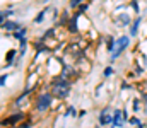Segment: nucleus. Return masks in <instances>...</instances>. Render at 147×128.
<instances>
[{
    "instance_id": "obj_1",
    "label": "nucleus",
    "mask_w": 147,
    "mask_h": 128,
    "mask_svg": "<svg viewBox=\"0 0 147 128\" xmlns=\"http://www.w3.org/2000/svg\"><path fill=\"white\" fill-rule=\"evenodd\" d=\"M53 99H55L53 92H41V94H38L36 101H34V108H36V111H39V113L48 111V109L51 108V104H53Z\"/></svg>"
},
{
    "instance_id": "obj_2",
    "label": "nucleus",
    "mask_w": 147,
    "mask_h": 128,
    "mask_svg": "<svg viewBox=\"0 0 147 128\" xmlns=\"http://www.w3.org/2000/svg\"><path fill=\"white\" fill-rule=\"evenodd\" d=\"M130 44V36H120L116 40V44H115V50L111 51V62H115L116 58H120V55L128 48Z\"/></svg>"
},
{
    "instance_id": "obj_3",
    "label": "nucleus",
    "mask_w": 147,
    "mask_h": 128,
    "mask_svg": "<svg viewBox=\"0 0 147 128\" xmlns=\"http://www.w3.org/2000/svg\"><path fill=\"white\" fill-rule=\"evenodd\" d=\"M24 118H26V115H24L22 111H17V113H14V115H10V116L3 118V120H2V127H16V125H19Z\"/></svg>"
},
{
    "instance_id": "obj_4",
    "label": "nucleus",
    "mask_w": 147,
    "mask_h": 128,
    "mask_svg": "<svg viewBox=\"0 0 147 128\" xmlns=\"http://www.w3.org/2000/svg\"><path fill=\"white\" fill-rule=\"evenodd\" d=\"M110 123H113V116L110 115V108H103V111L99 113V123L101 127H108Z\"/></svg>"
},
{
    "instance_id": "obj_5",
    "label": "nucleus",
    "mask_w": 147,
    "mask_h": 128,
    "mask_svg": "<svg viewBox=\"0 0 147 128\" xmlns=\"http://www.w3.org/2000/svg\"><path fill=\"white\" fill-rule=\"evenodd\" d=\"M113 127L116 128H121L125 125V120H123V111L121 109H115L113 111V123H111Z\"/></svg>"
},
{
    "instance_id": "obj_6",
    "label": "nucleus",
    "mask_w": 147,
    "mask_h": 128,
    "mask_svg": "<svg viewBox=\"0 0 147 128\" xmlns=\"http://www.w3.org/2000/svg\"><path fill=\"white\" fill-rule=\"evenodd\" d=\"M51 92L57 99H65L70 92V87H51Z\"/></svg>"
},
{
    "instance_id": "obj_7",
    "label": "nucleus",
    "mask_w": 147,
    "mask_h": 128,
    "mask_svg": "<svg viewBox=\"0 0 147 128\" xmlns=\"http://www.w3.org/2000/svg\"><path fill=\"white\" fill-rule=\"evenodd\" d=\"M80 15H82V12H75L72 17H70V21H69V24H67L69 33H77V31H79V29H77V21H79Z\"/></svg>"
},
{
    "instance_id": "obj_8",
    "label": "nucleus",
    "mask_w": 147,
    "mask_h": 128,
    "mask_svg": "<svg viewBox=\"0 0 147 128\" xmlns=\"http://www.w3.org/2000/svg\"><path fill=\"white\" fill-rule=\"evenodd\" d=\"M2 29H3V31H17V29H21V26H19L17 22L5 21V22H2Z\"/></svg>"
},
{
    "instance_id": "obj_9",
    "label": "nucleus",
    "mask_w": 147,
    "mask_h": 128,
    "mask_svg": "<svg viewBox=\"0 0 147 128\" xmlns=\"http://www.w3.org/2000/svg\"><path fill=\"white\" fill-rule=\"evenodd\" d=\"M16 55H17V51H16V50H9V51L5 53V62H7V67H10V65H12V62H14Z\"/></svg>"
},
{
    "instance_id": "obj_10",
    "label": "nucleus",
    "mask_w": 147,
    "mask_h": 128,
    "mask_svg": "<svg viewBox=\"0 0 147 128\" xmlns=\"http://www.w3.org/2000/svg\"><path fill=\"white\" fill-rule=\"evenodd\" d=\"M140 21H142V17H137L135 22L132 24V29H130V36H132V38L137 36V33H139V26H140Z\"/></svg>"
},
{
    "instance_id": "obj_11",
    "label": "nucleus",
    "mask_w": 147,
    "mask_h": 128,
    "mask_svg": "<svg viewBox=\"0 0 147 128\" xmlns=\"http://www.w3.org/2000/svg\"><path fill=\"white\" fill-rule=\"evenodd\" d=\"M14 38H16L17 41H21L22 38H26V27H21V29L14 31Z\"/></svg>"
},
{
    "instance_id": "obj_12",
    "label": "nucleus",
    "mask_w": 147,
    "mask_h": 128,
    "mask_svg": "<svg viewBox=\"0 0 147 128\" xmlns=\"http://www.w3.org/2000/svg\"><path fill=\"white\" fill-rule=\"evenodd\" d=\"M115 44H116V40L113 38V36H108L106 38V46H108V50H110V53L115 50Z\"/></svg>"
},
{
    "instance_id": "obj_13",
    "label": "nucleus",
    "mask_w": 147,
    "mask_h": 128,
    "mask_svg": "<svg viewBox=\"0 0 147 128\" xmlns=\"http://www.w3.org/2000/svg\"><path fill=\"white\" fill-rule=\"evenodd\" d=\"M10 15H14V10H2V14H0V19H2V22H5V19L7 17H10Z\"/></svg>"
},
{
    "instance_id": "obj_14",
    "label": "nucleus",
    "mask_w": 147,
    "mask_h": 128,
    "mask_svg": "<svg viewBox=\"0 0 147 128\" xmlns=\"http://www.w3.org/2000/svg\"><path fill=\"white\" fill-rule=\"evenodd\" d=\"M46 12H48V9H45V10H41V12L38 14L36 17H34V22H36V24H39V22H41V21L45 19V14H46Z\"/></svg>"
},
{
    "instance_id": "obj_15",
    "label": "nucleus",
    "mask_w": 147,
    "mask_h": 128,
    "mask_svg": "<svg viewBox=\"0 0 147 128\" xmlns=\"http://www.w3.org/2000/svg\"><path fill=\"white\" fill-rule=\"evenodd\" d=\"M113 74H115V68H113L111 65H110V67H106V68L103 70V75H105V77H111Z\"/></svg>"
},
{
    "instance_id": "obj_16",
    "label": "nucleus",
    "mask_w": 147,
    "mask_h": 128,
    "mask_svg": "<svg viewBox=\"0 0 147 128\" xmlns=\"http://www.w3.org/2000/svg\"><path fill=\"white\" fill-rule=\"evenodd\" d=\"M33 127V123L29 121V120H26V121H22V123H19V125H16L14 128H31Z\"/></svg>"
},
{
    "instance_id": "obj_17",
    "label": "nucleus",
    "mask_w": 147,
    "mask_h": 128,
    "mask_svg": "<svg viewBox=\"0 0 147 128\" xmlns=\"http://www.w3.org/2000/svg\"><path fill=\"white\" fill-rule=\"evenodd\" d=\"M69 115H74V116H77V111H75V108H74V106L67 108V111H65V115H63V116H69Z\"/></svg>"
},
{
    "instance_id": "obj_18",
    "label": "nucleus",
    "mask_w": 147,
    "mask_h": 128,
    "mask_svg": "<svg viewBox=\"0 0 147 128\" xmlns=\"http://www.w3.org/2000/svg\"><path fill=\"white\" fill-rule=\"evenodd\" d=\"M130 125H134V127H139V125H140V121H139V118H135V116H132V118H130Z\"/></svg>"
},
{
    "instance_id": "obj_19",
    "label": "nucleus",
    "mask_w": 147,
    "mask_h": 128,
    "mask_svg": "<svg viewBox=\"0 0 147 128\" xmlns=\"http://www.w3.org/2000/svg\"><path fill=\"white\" fill-rule=\"evenodd\" d=\"M80 2H82V0H70V7H72V9L80 7Z\"/></svg>"
},
{
    "instance_id": "obj_20",
    "label": "nucleus",
    "mask_w": 147,
    "mask_h": 128,
    "mask_svg": "<svg viewBox=\"0 0 147 128\" xmlns=\"http://www.w3.org/2000/svg\"><path fill=\"white\" fill-rule=\"evenodd\" d=\"M87 7H89L87 3H82V5L79 7V12H86V10H87Z\"/></svg>"
},
{
    "instance_id": "obj_21",
    "label": "nucleus",
    "mask_w": 147,
    "mask_h": 128,
    "mask_svg": "<svg viewBox=\"0 0 147 128\" xmlns=\"http://www.w3.org/2000/svg\"><path fill=\"white\" fill-rule=\"evenodd\" d=\"M132 7H134L135 12H139V3H137V0H132Z\"/></svg>"
},
{
    "instance_id": "obj_22",
    "label": "nucleus",
    "mask_w": 147,
    "mask_h": 128,
    "mask_svg": "<svg viewBox=\"0 0 147 128\" xmlns=\"http://www.w3.org/2000/svg\"><path fill=\"white\" fill-rule=\"evenodd\" d=\"M134 111H140V109H139V101H137V99L134 101Z\"/></svg>"
},
{
    "instance_id": "obj_23",
    "label": "nucleus",
    "mask_w": 147,
    "mask_h": 128,
    "mask_svg": "<svg viewBox=\"0 0 147 128\" xmlns=\"http://www.w3.org/2000/svg\"><path fill=\"white\" fill-rule=\"evenodd\" d=\"M5 80H7V75H5V74H3V75H2V82H0V85H2V87H3V85H5Z\"/></svg>"
},
{
    "instance_id": "obj_24",
    "label": "nucleus",
    "mask_w": 147,
    "mask_h": 128,
    "mask_svg": "<svg viewBox=\"0 0 147 128\" xmlns=\"http://www.w3.org/2000/svg\"><path fill=\"white\" fill-rule=\"evenodd\" d=\"M113 128H116V127H113Z\"/></svg>"
}]
</instances>
